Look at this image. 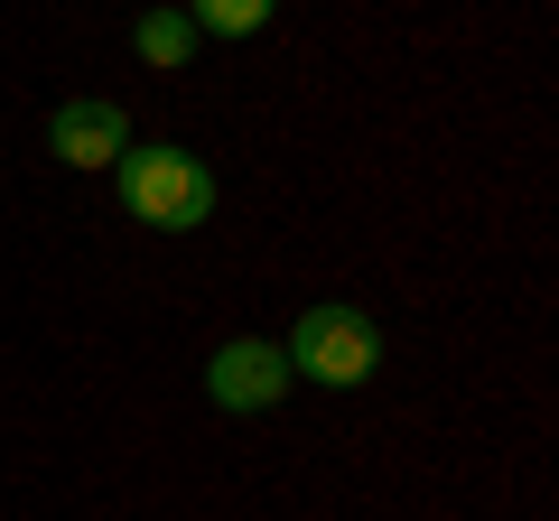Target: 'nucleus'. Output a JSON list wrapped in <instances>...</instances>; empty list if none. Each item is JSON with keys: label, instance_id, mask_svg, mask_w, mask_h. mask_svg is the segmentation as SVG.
Segmentation results:
<instances>
[{"label": "nucleus", "instance_id": "f257e3e1", "mask_svg": "<svg viewBox=\"0 0 559 521\" xmlns=\"http://www.w3.org/2000/svg\"><path fill=\"white\" fill-rule=\"evenodd\" d=\"M112 186H121V205H131L140 223H159V233H197V223L215 215V168H205L197 149H178V141H131L112 159Z\"/></svg>", "mask_w": 559, "mask_h": 521}, {"label": "nucleus", "instance_id": "f03ea898", "mask_svg": "<svg viewBox=\"0 0 559 521\" xmlns=\"http://www.w3.org/2000/svg\"><path fill=\"white\" fill-rule=\"evenodd\" d=\"M289 381H326V391H355V381L382 373V326L364 317V307H299V326H289Z\"/></svg>", "mask_w": 559, "mask_h": 521}, {"label": "nucleus", "instance_id": "7ed1b4c3", "mask_svg": "<svg viewBox=\"0 0 559 521\" xmlns=\"http://www.w3.org/2000/svg\"><path fill=\"white\" fill-rule=\"evenodd\" d=\"M280 391H289V354H280L271 336H234L205 354V401L234 410V420H252V410H271Z\"/></svg>", "mask_w": 559, "mask_h": 521}, {"label": "nucleus", "instance_id": "20e7f679", "mask_svg": "<svg viewBox=\"0 0 559 521\" xmlns=\"http://www.w3.org/2000/svg\"><path fill=\"white\" fill-rule=\"evenodd\" d=\"M47 149H57L66 168H112L121 149H131V112L103 94H66L57 112H47Z\"/></svg>", "mask_w": 559, "mask_h": 521}, {"label": "nucleus", "instance_id": "39448f33", "mask_svg": "<svg viewBox=\"0 0 559 521\" xmlns=\"http://www.w3.org/2000/svg\"><path fill=\"white\" fill-rule=\"evenodd\" d=\"M197 38H261L280 20V0H178Z\"/></svg>", "mask_w": 559, "mask_h": 521}, {"label": "nucleus", "instance_id": "423d86ee", "mask_svg": "<svg viewBox=\"0 0 559 521\" xmlns=\"http://www.w3.org/2000/svg\"><path fill=\"white\" fill-rule=\"evenodd\" d=\"M131 47H140V65H159V75H178V65L197 57V28H187V10H140Z\"/></svg>", "mask_w": 559, "mask_h": 521}]
</instances>
